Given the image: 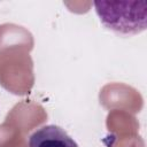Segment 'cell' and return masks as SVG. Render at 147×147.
<instances>
[{
  "mask_svg": "<svg viewBox=\"0 0 147 147\" xmlns=\"http://www.w3.org/2000/svg\"><path fill=\"white\" fill-rule=\"evenodd\" d=\"M101 23L121 34H138L146 29V1H95Z\"/></svg>",
  "mask_w": 147,
  "mask_h": 147,
  "instance_id": "1",
  "label": "cell"
},
{
  "mask_svg": "<svg viewBox=\"0 0 147 147\" xmlns=\"http://www.w3.org/2000/svg\"><path fill=\"white\" fill-rule=\"evenodd\" d=\"M29 147H78V145L61 126L49 124L30 136Z\"/></svg>",
  "mask_w": 147,
  "mask_h": 147,
  "instance_id": "2",
  "label": "cell"
}]
</instances>
